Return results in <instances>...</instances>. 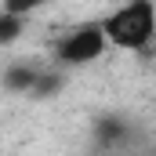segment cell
Returning <instances> with one entry per match:
<instances>
[{
	"mask_svg": "<svg viewBox=\"0 0 156 156\" xmlns=\"http://www.w3.org/2000/svg\"><path fill=\"white\" fill-rule=\"evenodd\" d=\"M109 47L116 51H145L156 40V0H127L102 18Z\"/></svg>",
	"mask_w": 156,
	"mask_h": 156,
	"instance_id": "cell-1",
	"label": "cell"
},
{
	"mask_svg": "<svg viewBox=\"0 0 156 156\" xmlns=\"http://www.w3.org/2000/svg\"><path fill=\"white\" fill-rule=\"evenodd\" d=\"M105 47H109V37H105L102 22H87V26H80V29H73L69 37L58 40L55 58H58V66L76 69V66H87V62L102 58V51H105Z\"/></svg>",
	"mask_w": 156,
	"mask_h": 156,
	"instance_id": "cell-2",
	"label": "cell"
},
{
	"mask_svg": "<svg viewBox=\"0 0 156 156\" xmlns=\"http://www.w3.org/2000/svg\"><path fill=\"white\" fill-rule=\"evenodd\" d=\"M40 73H44V69L29 66V62H11L7 73H4V87H7V91H26V94H29V91L37 87Z\"/></svg>",
	"mask_w": 156,
	"mask_h": 156,
	"instance_id": "cell-3",
	"label": "cell"
},
{
	"mask_svg": "<svg viewBox=\"0 0 156 156\" xmlns=\"http://www.w3.org/2000/svg\"><path fill=\"white\" fill-rule=\"evenodd\" d=\"M22 26H26V15L4 11V15H0V44H15L18 33H22Z\"/></svg>",
	"mask_w": 156,
	"mask_h": 156,
	"instance_id": "cell-4",
	"label": "cell"
},
{
	"mask_svg": "<svg viewBox=\"0 0 156 156\" xmlns=\"http://www.w3.org/2000/svg\"><path fill=\"white\" fill-rule=\"evenodd\" d=\"M62 73H40V80H37V87L29 91L33 98H51V94H58L62 91Z\"/></svg>",
	"mask_w": 156,
	"mask_h": 156,
	"instance_id": "cell-5",
	"label": "cell"
},
{
	"mask_svg": "<svg viewBox=\"0 0 156 156\" xmlns=\"http://www.w3.org/2000/svg\"><path fill=\"white\" fill-rule=\"evenodd\" d=\"M44 4H47V0H4V11H11V15H29V11H37Z\"/></svg>",
	"mask_w": 156,
	"mask_h": 156,
	"instance_id": "cell-6",
	"label": "cell"
}]
</instances>
